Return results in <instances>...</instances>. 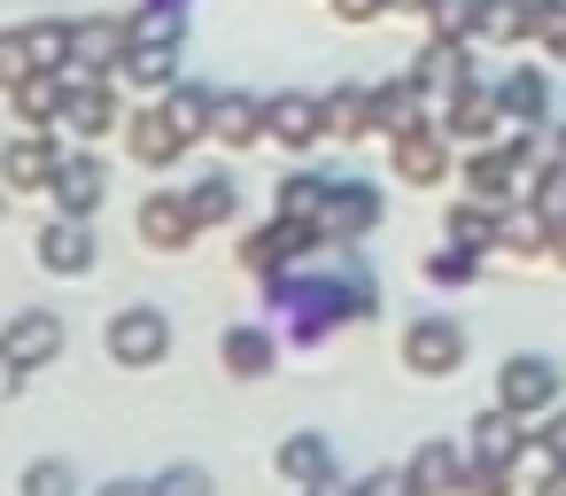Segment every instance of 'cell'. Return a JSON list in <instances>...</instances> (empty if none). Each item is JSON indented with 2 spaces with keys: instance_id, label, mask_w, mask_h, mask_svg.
<instances>
[{
  "instance_id": "obj_1",
  "label": "cell",
  "mask_w": 566,
  "mask_h": 496,
  "mask_svg": "<svg viewBox=\"0 0 566 496\" xmlns=\"http://www.w3.org/2000/svg\"><path fill=\"white\" fill-rule=\"evenodd\" d=\"M264 303L287 310V341L295 349H318L334 326H365L380 310V279H373V264H365L357 241H334V264L326 272L287 264V272L264 279Z\"/></svg>"
},
{
  "instance_id": "obj_2",
  "label": "cell",
  "mask_w": 566,
  "mask_h": 496,
  "mask_svg": "<svg viewBox=\"0 0 566 496\" xmlns=\"http://www.w3.org/2000/svg\"><path fill=\"white\" fill-rule=\"evenodd\" d=\"M527 426H535V419H520L512 403L473 411V426H465V450H473V488H512V465H520V450L535 442Z\"/></svg>"
},
{
  "instance_id": "obj_3",
  "label": "cell",
  "mask_w": 566,
  "mask_h": 496,
  "mask_svg": "<svg viewBox=\"0 0 566 496\" xmlns=\"http://www.w3.org/2000/svg\"><path fill=\"white\" fill-rule=\"evenodd\" d=\"M311 249H326L318 241V225H303V218H264V225H249L241 233V272H256V279H272V272H287V264H303Z\"/></svg>"
},
{
  "instance_id": "obj_4",
  "label": "cell",
  "mask_w": 566,
  "mask_h": 496,
  "mask_svg": "<svg viewBox=\"0 0 566 496\" xmlns=\"http://www.w3.org/2000/svg\"><path fill=\"white\" fill-rule=\"evenodd\" d=\"M465 365V326L450 318V310H419L411 326H403V372H419V380H450Z\"/></svg>"
},
{
  "instance_id": "obj_5",
  "label": "cell",
  "mask_w": 566,
  "mask_h": 496,
  "mask_svg": "<svg viewBox=\"0 0 566 496\" xmlns=\"http://www.w3.org/2000/svg\"><path fill=\"white\" fill-rule=\"evenodd\" d=\"M558 395H566V372H558L543 349H512V357L496 365V403H512L520 419H543Z\"/></svg>"
},
{
  "instance_id": "obj_6",
  "label": "cell",
  "mask_w": 566,
  "mask_h": 496,
  "mask_svg": "<svg viewBox=\"0 0 566 496\" xmlns=\"http://www.w3.org/2000/svg\"><path fill=\"white\" fill-rule=\"evenodd\" d=\"M55 133H71V140H109V133H125V109H117V78H71L63 86V109H55Z\"/></svg>"
},
{
  "instance_id": "obj_7",
  "label": "cell",
  "mask_w": 566,
  "mask_h": 496,
  "mask_svg": "<svg viewBox=\"0 0 566 496\" xmlns=\"http://www.w3.org/2000/svg\"><path fill=\"white\" fill-rule=\"evenodd\" d=\"M109 357H117L125 372H156V365L171 357V318H164L156 303H125V310L109 318Z\"/></svg>"
},
{
  "instance_id": "obj_8",
  "label": "cell",
  "mask_w": 566,
  "mask_h": 496,
  "mask_svg": "<svg viewBox=\"0 0 566 496\" xmlns=\"http://www.w3.org/2000/svg\"><path fill=\"white\" fill-rule=\"evenodd\" d=\"M388 163H396V187H442L450 163H458V140L427 117V125H411V133L388 140Z\"/></svg>"
},
{
  "instance_id": "obj_9",
  "label": "cell",
  "mask_w": 566,
  "mask_h": 496,
  "mask_svg": "<svg viewBox=\"0 0 566 496\" xmlns=\"http://www.w3.org/2000/svg\"><path fill=\"white\" fill-rule=\"evenodd\" d=\"M380 218H388V194H380L373 179H334V194H326V210H318V241H326V249H334V241H365Z\"/></svg>"
},
{
  "instance_id": "obj_10",
  "label": "cell",
  "mask_w": 566,
  "mask_h": 496,
  "mask_svg": "<svg viewBox=\"0 0 566 496\" xmlns=\"http://www.w3.org/2000/svg\"><path fill=\"white\" fill-rule=\"evenodd\" d=\"M434 125H442L458 148H489V140H504V133H512V125H504V109H496V86H458V94H442Z\"/></svg>"
},
{
  "instance_id": "obj_11",
  "label": "cell",
  "mask_w": 566,
  "mask_h": 496,
  "mask_svg": "<svg viewBox=\"0 0 566 496\" xmlns=\"http://www.w3.org/2000/svg\"><path fill=\"white\" fill-rule=\"evenodd\" d=\"M40 264L55 272V279H86L94 264H102V241H94V218H71V210H55L48 225H40Z\"/></svg>"
},
{
  "instance_id": "obj_12",
  "label": "cell",
  "mask_w": 566,
  "mask_h": 496,
  "mask_svg": "<svg viewBox=\"0 0 566 496\" xmlns=\"http://www.w3.org/2000/svg\"><path fill=\"white\" fill-rule=\"evenodd\" d=\"M187 133L164 117V102H140L133 117H125V156L140 163V171H171V163H187Z\"/></svg>"
},
{
  "instance_id": "obj_13",
  "label": "cell",
  "mask_w": 566,
  "mask_h": 496,
  "mask_svg": "<svg viewBox=\"0 0 566 496\" xmlns=\"http://www.w3.org/2000/svg\"><path fill=\"white\" fill-rule=\"evenodd\" d=\"M71 63H78V24H63V17L9 32V71H63L71 78Z\"/></svg>"
},
{
  "instance_id": "obj_14",
  "label": "cell",
  "mask_w": 566,
  "mask_h": 496,
  "mask_svg": "<svg viewBox=\"0 0 566 496\" xmlns=\"http://www.w3.org/2000/svg\"><path fill=\"white\" fill-rule=\"evenodd\" d=\"M55 163H63V148H55V125H17L9 156H0V179H9L17 194H48Z\"/></svg>"
},
{
  "instance_id": "obj_15",
  "label": "cell",
  "mask_w": 566,
  "mask_h": 496,
  "mask_svg": "<svg viewBox=\"0 0 566 496\" xmlns=\"http://www.w3.org/2000/svg\"><path fill=\"white\" fill-rule=\"evenodd\" d=\"M133 225H140V241H148L156 256H187V249L202 241V218L187 210V187H179V194H148Z\"/></svg>"
},
{
  "instance_id": "obj_16",
  "label": "cell",
  "mask_w": 566,
  "mask_h": 496,
  "mask_svg": "<svg viewBox=\"0 0 566 496\" xmlns=\"http://www.w3.org/2000/svg\"><path fill=\"white\" fill-rule=\"evenodd\" d=\"M272 473L287 481V488H342V457H334V434H287L280 442V457H272Z\"/></svg>"
},
{
  "instance_id": "obj_17",
  "label": "cell",
  "mask_w": 566,
  "mask_h": 496,
  "mask_svg": "<svg viewBox=\"0 0 566 496\" xmlns=\"http://www.w3.org/2000/svg\"><path fill=\"white\" fill-rule=\"evenodd\" d=\"M125 55H133V17H86V24H78V63H71V78H117Z\"/></svg>"
},
{
  "instance_id": "obj_18",
  "label": "cell",
  "mask_w": 566,
  "mask_h": 496,
  "mask_svg": "<svg viewBox=\"0 0 566 496\" xmlns=\"http://www.w3.org/2000/svg\"><path fill=\"white\" fill-rule=\"evenodd\" d=\"M427 117H434V94L411 78V63L373 86V133H380V140H396V133H411V125H427Z\"/></svg>"
},
{
  "instance_id": "obj_19",
  "label": "cell",
  "mask_w": 566,
  "mask_h": 496,
  "mask_svg": "<svg viewBox=\"0 0 566 496\" xmlns=\"http://www.w3.org/2000/svg\"><path fill=\"white\" fill-rule=\"evenodd\" d=\"M48 194H55V210H71V218H94V210H102V194H109V171H102V156L78 140V148L55 163Z\"/></svg>"
},
{
  "instance_id": "obj_20",
  "label": "cell",
  "mask_w": 566,
  "mask_h": 496,
  "mask_svg": "<svg viewBox=\"0 0 566 496\" xmlns=\"http://www.w3.org/2000/svg\"><path fill=\"white\" fill-rule=\"evenodd\" d=\"M179 55H187V40H140L133 32V55H125V86L140 94V102H164L171 86H179Z\"/></svg>"
},
{
  "instance_id": "obj_21",
  "label": "cell",
  "mask_w": 566,
  "mask_h": 496,
  "mask_svg": "<svg viewBox=\"0 0 566 496\" xmlns=\"http://www.w3.org/2000/svg\"><path fill=\"white\" fill-rule=\"evenodd\" d=\"M473 48H481V40H434V32H427V48L411 55V78L434 94V109H442V94L473 86Z\"/></svg>"
},
{
  "instance_id": "obj_22",
  "label": "cell",
  "mask_w": 566,
  "mask_h": 496,
  "mask_svg": "<svg viewBox=\"0 0 566 496\" xmlns=\"http://www.w3.org/2000/svg\"><path fill=\"white\" fill-rule=\"evenodd\" d=\"M0 349H9V365H55V349H63V318L55 310H40V303H24L17 318H9V334H0Z\"/></svg>"
},
{
  "instance_id": "obj_23",
  "label": "cell",
  "mask_w": 566,
  "mask_h": 496,
  "mask_svg": "<svg viewBox=\"0 0 566 496\" xmlns=\"http://www.w3.org/2000/svg\"><path fill=\"white\" fill-rule=\"evenodd\" d=\"M264 133H272L264 94H218V102H210V140H218V148H233V156H241V148H256Z\"/></svg>"
},
{
  "instance_id": "obj_24",
  "label": "cell",
  "mask_w": 566,
  "mask_h": 496,
  "mask_svg": "<svg viewBox=\"0 0 566 496\" xmlns=\"http://www.w3.org/2000/svg\"><path fill=\"white\" fill-rule=\"evenodd\" d=\"M264 109H272V140L280 148H318L326 140V94H264Z\"/></svg>"
},
{
  "instance_id": "obj_25",
  "label": "cell",
  "mask_w": 566,
  "mask_h": 496,
  "mask_svg": "<svg viewBox=\"0 0 566 496\" xmlns=\"http://www.w3.org/2000/svg\"><path fill=\"white\" fill-rule=\"evenodd\" d=\"M473 40L481 48H527V40H543V0H481Z\"/></svg>"
},
{
  "instance_id": "obj_26",
  "label": "cell",
  "mask_w": 566,
  "mask_h": 496,
  "mask_svg": "<svg viewBox=\"0 0 566 496\" xmlns=\"http://www.w3.org/2000/svg\"><path fill=\"white\" fill-rule=\"evenodd\" d=\"M403 488H419V496H442V488H473V450H458V442H427L411 465H403Z\"/></svg>"
},
{
  "instance_id": "obj_27",
  "label": "cell",
  "mask_w": 566,
  "mask_h": 496,
  "mask_svg": "<svg viewBox=\"0 0 566 496\" xmlns=\"http://www.w3.org/2000/svg\"><path fill=\"white\" fill-rule=\"evenodd\" d=\"M496 109H504V125H543L551 117V78L535 71V63H512L504 78H496Z\"/></svg>"
},
{
  "instance_id": "obj_28",
  "label": "cell",
  "mask_w": 566,
  "mask_h": 496,
  "mask_svg": "<svg viewBox=\"0 0 566 496\" xmlns=\"http://www.w3.org/2000/svg\"><path fill=\"white\" fill-rule=\"evenodd\" d=\"M63 71H9V117L17 125H55V109H63Z\"/></svg>"
},
{
  "instance_id": "obj_29",
  "label": "cell",
  "mask_w": 566,
  "mask_h": 496,
  "mask_svg": "<svg viewBox=\"0 0 566 496\" xmlns=\"http://www.w3.org/2000/svg\"><path fill=\"white\" fill-rule=\"evenodd\" d=\"M442 233H450V241H465V249H481V256H489V249H496V241H504V202H481V194H458V202H450V210H442Z\"/></svg>"
},
{
  "instance_id": "obj_30",
  "label": "cell",
  "mask_w": 566,
  "mask_h": 496,
  "mask_svg": "<svg viewBox=\"0 0 566 496\" xmlns=\"http://www.w3.org/2000/svg\"><path fill=\"white\" fill-rule=\"evenodd\" d=\"M218 365H226L233 380H264V372L280 365V341H272V326H226V341H218Z\"/></svg>"
},
{
  "instance_id": "obj_31",
  "label": "cell",
  "mask_w": 566,
  "mask_h": 496,
  "mask_svg": "<svg viewBox=\"0 0 566 496\" xmlns=\"http://www.w3.org/2000/svg\"><path fill=\"white\" fill-rule=\"evenodd\" d=\"M187 210L202 218V233H210V225H233V218H241V179H233V171L187 179Z\"/></svg>"
},
{
  "instance_id": "obj_32",
  "label": "cell",
  "mask_w": 566,
  "mask_h": 496,
  "mask_svg": "<svg viewBox=\"0 0 566 496\" xmlns=\"http://www.w3.org/2000/svg\"><path fill=\"white\" fill-rule=\"evenodd\" d=\"M326 194H334V179H326V171H287V179L272 187V210H280V218H303V225H318Z\"/></svg>"
},
{
  "instance_id": "obj_33",
  "label": "cell",
  "mask_w": 566,
  "mask_h": 496,
  "mask_svg": "<svg viewBox=\"0 0 566 496\" xmlns=\"http://www.w3.org/2000/svg\"><path fill=\"white\" fill-rule=\"evenodd\" d=\"M373 133V86H334L326 94V140H365Z\"/></svg>"
},
{
  "instance_id": "obj_34",
  "label": "cell",
  "mask_w": 566,
  "mask_h": 496,
  "mask_svg": "<svg viewBox=\"0 0 566 496\" xmlns=\"http://www.w3.org/2000/svg\"><path fill=\"white\" fill-rule=\"evenodd\" d=\"M527 210H535L551 233L566 225V148H558L551 163H535V171H527Z\"/></svg>"
},
{
  "instance_id": "obj_35",
  "label": "cell",
  "mask_w": 566,
  "mask_h": 496,
  "mask_svg": "<svg viewBox=\"0 0 566 496\" xmlns=\"http://www.w3.org/2000/svg\"><path fill=\"white\" fill-rule=\"evenodd\" d=\"M210 102H218L210 86H187V78H179V86L164 94V117H171L187 140H210Z\"/></svg>"
},
{
  "instance_id": "obj_36",
  "label": "cell",
  "mask_w": 566,
  "mask_h": 496,
  "mask_svg": "<svg viewBox=\"0 0 566 496\" xmlns=\"http://www.w3.org/2000/svg\"><path fill=\"white\" fill-rule=\"evenodd\" d=\"M427 279H434V287H473V279H481V249H465V241L434 249V256H427Z\"/></svg>"
},
{
  "instance_id": "obj_37",
  "label": "cell",
  "mask_w": 566,
  "mask_h": 496,
  "mask_svg": "<svg viewBox=\"0 0 566 496\" xmlns=\"http://www.w3.org/2000/svg\"><path fill=\"white\" fill-rule=\"evenodd\" d=\"M481 24V0H427V32L434 40H473Z\"/></svg>"
},
{
  "instance_id": "obj_38",
  "label": "cell",
  "mask_w": 566,
  "mask_h": 496,
  "mask_svg": "<svg viewBox=\"0 0 566 496\" xmlns=\"http://www.w3.org/2000/svg\"><path fill=\"white\" fill-rule=\"evenodd\" d=\"M71 465H24V496H71Z\"/></svg>"
},
{
  "instance_id": "obj_39",
  "label": "cell",
  "mask_w": 566,
  "mask_h": 496,
  "mask_svg": "<svg viewBox=\"0 0 566 496\" xmlns=\"http://www.w3.org/2000/svg\"><path fill=\"white\" fill-rule=\"evenodd\" d=\"M535 442L558 457V488H566V403H551V411H543V434H535Z\"/></svg>"
},
{
  "instance_id": "obj_40",
  "label": "cell",
  "mask_w": 566,
  "mask_h": 496,
  "mask_svg": "<svg viewBox=\"0 0 566 496\" xmlns=\"http://www.w3.org/2000/svg\"><path fill=\"white\" fill-rule=\"evenodd\" d=\"M543 48L551 63H566V0H543Z\"/></svg>"
},
{
  "instance_id": "obj_41",
  "label": "cell",
  "mask_w": 566,
  "mask_h": 496,
  "mask_svg": "<svg viewBox=\"0 0 566 496\" xmlns=\"http://www.w3.org/2000/svg\"><path fill=\"white\" fill-rule=\"evenodd\" d=\"M326 9H334L342 24H380V17H388V0H326Z\"/></svg>"
},
{
  "instance_id": "obj_42",
  "label": "cell",
  "mask_w": 566,
  "mask_h": 496,
  "mask_svg": "<svg viewBox=\"0 0 566 496\" xmlns=\"http://www.w3.org/2000/svg\"><path fill=\"white\" fill-rule=\"evenodd\" d=\"M156 488H210V473H195V465H171Z\"/></svg>"
},
{
  "instance_id": "obj_43",
  "label": "cell",
  "mask_w": 566,
  "mask_h": 496,
  "mask_svg": "<svg viewBox=\"0 0 566 496\" xmlns=\"http://www.w3.org/2000/svg\"><path fill=\"white\" fill-rule=\"evenodd\" d=\"M388 9H396V17H427V0H388Z\"/></svg>"
},
{
  "instance_id": "obj_44",
  "label": "cell",
  "mask_w": 566,
  "mask_h": 496,
  "mask_svg": "<svg viewBox=\"0 0 566 496\" xmlns=\"http://www.w3.org/2000/svg\"><path fill=\"white\" fill-rule=\"evenodd\" d=\"M551 256H558V272H566V225H558V241H551Z\"/></svg>"
},
{
  "instance_id": "obj_45",
  "label": "cell",
  "mask_w": 566,
  "mask_h": 496,
  "mask_svg": "<svg viewBox=\"0 0 566 496\" xmlns=\"http://www.w3.org/2000/svg\"><path fill=\"white\" fill-rule=\"evenodd\" d=\"M558 148H566V125H558Z\"/></svg>"
},
{
  "instance_id": "obj_46",
  "label": "cell",
  "mask_w": 566,
  "mask_h": 496,
  "mask_svg": "<svg viewBox=\"0 0 566 496\" xmlns=\"http://www.w3.org/2000/svg\"><path fill=\"white\" fill-rule=\"evenodd\" d=\"M179 9H187V0H179Z\"/></svg>"
}]
</instances>
